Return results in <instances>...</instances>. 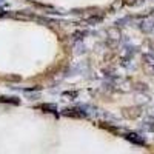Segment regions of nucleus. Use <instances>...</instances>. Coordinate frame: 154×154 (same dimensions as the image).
Segmentation results:
<instances>
[{"label":"nucleus","instance_id":"f257e3e1","mask_svg":"<svg viewBox=\"0 0 154 154\" xmlns=\"http://www.w3.org/2000/svg\"><path fill=\"white\" fill-rule=\"evenodd\" d=\"M143 66L148 74L154 75V54H151V53L143 54Z\"/></svg>","mask_w":154,"mask_h":154},{"label":"nucleus","instance_id":"f03ea898","mask_svg":"<svg viewBox=\"0 0 154 154\" xmlns=\"http://www.w3.org/2000/svg\"><path fill=\"white\" fill-rule=\"evenodd\" d=\"M139 28H140V31H142V32H146V34L151 32V31L154 29V20L146 19V20H143V22H140Z\"/></svg>","mask_w":154,"mask_h":154},{"label":"nucleus","instance_id":"20e7f679","mask_svg":"<svg viewBox=\"0 0 154 154\" xmlns=\"http://www.w3.org/2000/svg\"><path fill=\"white\" fill-rule=\"evenodd\" d=\"M102 22V16H93V17H89L88 20H86V23H89V25H96V23H100Z\"/></svg>","mask_w":154,"mask_h":154},{"label":"nucleus","instance_id":"7ed1b4c3","mask_svg":"<svg viewBox=\"0 0 154 154\" xmlns=\"http://www.w3.org/2000/svg\"><path fill=\"white\" fill-rule=\"evenodd\" d=\"M125 137L130 140V142H133V143H137V145H145V140L140 137L139 134H136V133H128V134H125Z\"/></svg>","mask_w":154,"mask_h":154},{"label":"nucleus","instance_id":"39448f33","mask_svg":"<svg viewBox=\"0 0 154 154\" xmlns=\"http://www.w3.org/2000/svg\"><path fill=\"white\" fill-rule=\"evenodd\" d=\"M149 130H151V131H152V133H154V122H152V123H151V125H149Z\"/></svg>","mask_w":154,"mask_h":154}]
</instances>
